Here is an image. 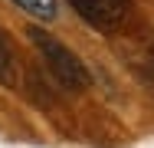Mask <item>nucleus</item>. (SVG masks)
Segmentation results:
<instances>
[{
    "label": "nucleus",
    "instance_id": "nucleus-5",
    "mask_svg": "<svg viewBox=\"0 0 154 148\" xmlns=\"http://www.w3.org/2000/svg\"><path fill=\"white\" fill-rule=\"evenodd\" d=\"M13 3L36 20H53L56 17V0H13Z\"/></svg>",
    "mask_w": 154,
    "mask_h": 148
},
{
    "label": "nucleus",
    "instance_id": "nucleus-2",
    "mask_svg": "<svg viewBox=\"0 0 154 148\" xmlns=\"http://www.w3.org/2000/svg\"><path fill=\"white\" fill-rule=\"evenodd\" d=\"M69 3L95 30H118L131 13V0H69Z\"/></svg>",
    "mask_w": 154,
    "mask_h": 148
},
{
    "label": "nucleus",
    "instance_id": "nucleus-3",
    "mask_svg": "<svg viewBox=\"0 0 154 148\" xmlns=\"http://www.w3.org/2000/svg\"><path fill=\"white\" fill-rule=\"evenodd\" d=\"M122 56L128 59L131 72L154 89V33H141V36H131L122 46Z\"/></svg>",
    "mask_w": 154,
    "mask_h": 148
},
{
    "label": "nucleus",
    "instance_id": "nucleus-4",
    "mask_svg": "<svg viewBox=\"0 0 154 148\" xmlns=\"http://www.w3.org/2000/svg\"><path fill=\"white\" fill-rule=\"evenodd\" d=\"M13 79H17V59H13V50L3 36V30H0V82L13 86Z\"/></svg>",
    "mask_w": 154,
    "mask_h": 148
},
{
    "label": "nucleus",
    "instance_id": "nucleus-1",
    "mask_svg": "<svg viewBox=\"0 0 154 148\" xmlns=\"http://www.w3.org/2000/svg\"><path fill=\"white\" fill-rule=\"evenodd\" d=\"M26 36L33 40V46L43 53L49 72H53L66 89H85L89 86V69H85V63L75 56L69 46H62L56 36H49L46 30H39V27H30Z\"/></svg>",
    "mask_w": 154,
    "mask_h": 148
}]
</instances>
